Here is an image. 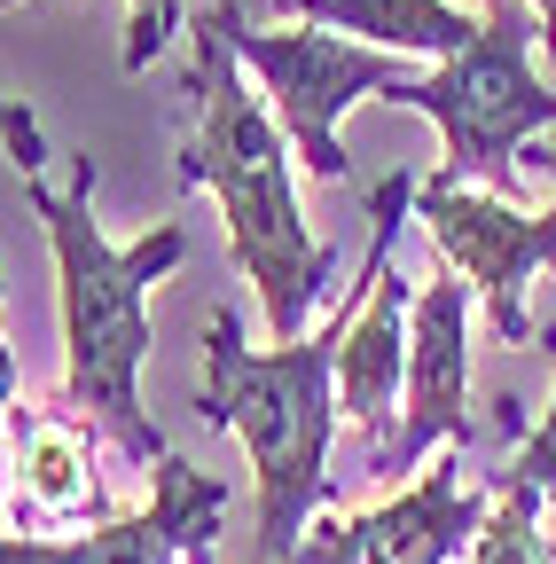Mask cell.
<instances>
[{
	"mask_svg": "<svg viewBox=\"0 0 556 564\" xmlns=\"http://www.w3.org/2000/svg\"><path fill=\"white\" fill-rule=\"evenodd\" d=\"M494 494L462 478V447H439L424 478L361 518H329L298 541V564H455L478 541V518Z\"/></svg>",
	"mask_w": 556,
	"mask_h": 564,
	"instance_id": "obj_10",
	"label": "cell"
},
{
	"mask_svg": "<svg viewBox=\"0 0 556 564\" xmlns=\"http://www.w3.org/2000/svg\"><path fill=\"white\" fill-rule=\"evenodd\" d=\"M0 150H9V165H17L24 181L47 165V133H40V118H32L9 87H0Z\"/></svg>",
	"mask_w": 556,
	"mask_h": 564,
	"instance_id": "obj_16",
	"label": "cell"
},
{
	"mask_svg": "<svg viewBox=\"0 0 556 564\" xmlns=\"http://www.w3.org/2000/svg\"><path fill=\"white\" fill-rule=\"evenodd\" d=\"M243 9H251V0H243Z\"/></svg>",
	"mask_w": 556,
	"mask_h": 564,
	"instance_id": "obj_22",
	"label": "cell"
},
{
	"mask_svg": "<svg viewBox=\"0 0 556 564\" xmlns=\"http://www.w3.org/2000/svg\"><path fill=\"white\" fill-rule=\"evenodd\" d=\"M0 291H9V282H0ZM9 408H17V345L0 337V423H9Z\"/></svg>",
	"mask_w": 556,
	"mask_h": 564,
	"instance_id": "obj_17",
	"label": "cell"
},
{
	"mask_svg": "<svg viewBox=\"0 0 556 564\" xmlns=\"http://www.w3.org/2000/svg\"><path fill=\"white\" fill-rule=\"evenodd\" d=\"M274 9L291 24H321L392 55H462L478 40V17H462L455 0H274Z\"/></svg>",
	"mask_w": 556,
	"mask_h": 564,
	"instance_id": "obj_12",
	"label": "cell"
},
{
	"mask_svg": "<svg viewBox=\"0 0 556 564\" xmlns=\"http://www.w3.org/2000/svg\"><path fill=\"white\" fill-rule=\"evenodd\" d=\"M0 470H9V455H0ZM0 494H9V478H0Z\"/></svg>",
	"mask_w": 556,
	"mask_h": 564,
	"instance_id": "obj_20",
	"label": "cell"
},
{
	"mask_svg": "<svg viewBox=\"0 0 556 564\" xmlns=\"http://www.w3.org/2000/svg\"><path fill=\"white\" fill-rule=\"evenodd\" d=\"M236 502V486L220 470H196L188 455L150 463V502L102 518L95 533L40 541V533H0V564H212L220 518Z\"/></svg>",
	"mask_w": 556,
	"mask_h": 564,
	"instance_id": "obj_8",
	"label": "cell"
},
{
	"mask_svg": "<svg viewBox=\"0 0 556 564\" xmlns=\"http://www.w3.org/2000/svg\"><path fill=\"white\" fill-rule=\"evenodd\" d=\"M470 306L478 291L447 267L415 282L407 306V377H400V432L369 478H400L439 447H470Z\"/></svg>",
	"mask_w": 556,
	"mask_h": 564,
	"instance_id": "obj_9",
	"label": "cell"
},
{
	"mask_svg": "<svg viewBox=\"0 0 556 564\" xmlns=\"http://www.w3.org/2000/svg\"><path fill=\"white\" fill-rule=\"evenodd\" d=\"M400 110H424L447 141V181H478L510 196L517 188V150L533 133H556V87L533 70V24L525 0H486L478 40L462 55H439V70H407L384 95Z\"/></svg>",
	"mask_w": 556,
	"mask_h": 564,
	"instance_id": "obj_4",
	"label": "cell"
},
{
	"mask_svg": "<svg viewBox=\"0 0 556 564\" xmlns=\"http://www.w3.org/2000/svg\"><path fill=\"white\" fill-rule=\"evenodd\" d=\"M181 9H188V0H126V70H150L173 47Z\"/></svg>",
	"mask_w": 556,
	"mask_h": 564,
	"instance_id": "obj_15",
	"label": "cell"
},
{
	"mask_svg": "<svg viewBox=\"0 0 556 564\" xmlns=\"http://www.w3.org/2000/svg\"><path fill=\"white\" fill-rule=\"evenodd\" d=\"M415 220L432 228V243L447 251V267L478 291L486 322H494L502 345H533V314H525V282L556 267V204L548 212H517L494 188L470 181H415Z\"/></svg>",
	"mask_w": 556,
	"mask_h": 564,
	"instance_id": "obj_7",
	"label": "cell"
},
{
	"mask_svg": "<svg viewBox=\"0 0 556 564\" xmlns=\"http://www.w3.org/2000/svg\"><path fill=\"white\" fill-rule=\"evenodd\" d=\"M415 212V173L377 181L369 196V259L361 282L345 291V329H337V408L353 415V432L369 440V470L384 463L392 432H400V377H407V306H415V282L392 267L400 220Z\"/></svg>",
	"mask_w": 556,
	"mask_h": 564,
	"instance_id": "obj_6",
	"label": "cell"
},
{
	"mask_svg": "<svg viewBox=\"0 0 556 564\" xmlns=\"http://www.w3.org/2000/svg\"><path fill=\"white\" fill-rule=\"evenodd\" d=\"M541 502H548L541 486L494 470V502L478 518L470 564H556V533H541Z\"/></svg>",
	"mask_w": 556,
	"mask_h": 564,
	"instance_id": "obj_13",
	"label": "cell"
},
{
	"mask_svg": "<svg viewBox=\"0 0 556 564\" xmlns=\"http://www.w3.org/2000/svg\"><path fill=\"white\" fill-rule=\"evenodd\" d=\"M533 345L548 352V369H556V329H541ZM502 478H525V486H541V494H548V502H556V400H548V415L533 423V432L517 440V455L502 463Z\"/></svg>",
	"mask_w": 556,
	"mask_h": 564,
	"instance_id": "obj_14",
	"label": "cell"
},
{
	"mask_svg": "<svg viewBox=\"0 0 556 564\" xmlns=\"http://www.w3.org/2000/svg\"><path fill=\"white\" fill-rule=\"evenodd\" d=\"M228 40L243 55V70L259 79L274 126L291 133V150L314 181H345V133L337 118L369 102V95H392L407 79V55L392 47H369V40H345V32H274V24H251L243 0H228Z\"/></svg>",
	"mask_w": 556,
	"mask_h": 564,
	"instance_id": "obj_5",
	"label": "cell"
},
{
	"mask_svg": "<svg viewBox=\"0 0 556 564\" xmlns=\"http://www.w3.org/2000/svg\"><path fill=\"white\" fill-rule=\"evenodd\" d=\"M517 165H533V173H548V181H556V133H533L525 150H517Z\"/></svg>",
	"mask_w": 556,
	"mask_h": 564,
	"instance_id": "obj_18",
	"label": "cell"
},
{
	"mask_svg": "<svg viewBox=\"0 0 556 564\" xmlns=\"http://www.w3.org/2000/svg\"><path fill=\"white\" fill-rule=\"evenodd\" d=\"M337 329H345V299L337 322L321 337H291V345H243L236 306H212L204 322V384H196V415L212 432H236L251 447V486H259V541L251 564H298L306 518L329 494V432H337Z\"/></svg>",
	"mask_w": 556,
	"mask_h": 564,
	"instance_id": "obj_3",
	"label": "cell"
},
{
	"mask_svg": "<svg viewBox=\"0 0 556 564\" xmlns=\"http://www.w3.org/2000/svg\"><path fill=\"white\" fill-rule=\"evenodd\" d=\"M0 9H24V0H0Z\"/></svg>",
	"mask_w": 556,
	"mask_h": 564,
	"instance_id": "obj_21",
	"label": "cell"
},
{
	"mask_svg": "<svg viewBox=\"0 0 556 564\" xmlns=\"http://www.w3.org/2000/svg\"><path fill=\"white\" fill-rule=\"evenodd\" d=\"M47 251H55V306H63V400L95 415L118 440V455L157 463L165 432L142 408V361H150V291L188 259L181 228H150L142 243H110L95 220V158L72 165V188L24 181Z\"/></svg>",
	"mask_w": 556,
	"mask_h": 564,
	"instance_id": "obj_2",
	"label": "cell"
},
{
	"mask_svg": "<svg viewBox=\"0 0 556 564\" xmlns=\"http://www.w3.org/2000/svg\"><path fill=\"white\" fill-rule=\"evenodd\" d=\"M95 432L102 423L79 415L72 400H40V408H9V463H17V510L47 518V525H79V518H110V494L95 470Z\"/></svg>",
	"mask_w": 556,
	"mask_h": 564,
	"instance_id": "obj_11",
	"label": "cell"
},
{
	"mask_svg": "<svg viewBox=\"0 0 556 564\" xmlns=\"http://www.w3.org/2000/svg\"><path fill=\"white\" fill-rule=\"evenodd\" d=\"M525 9L541 17V55H556V0H525Z\"/></svg>",
	"mask_w": 556,
	"mask_h": 564,
	"instance_id": "obj_19",
	"label": "cell"
},
{
	"mask_svg": "<svg viewBox=\"0 0 556 564\" xmlns=\"http://www.w3.org/2000/svg\"><path fill=\"white\" fill-rule=\"evenodd\" d=\"M188 95H196V126L181 141V188H212L220 220H228V251L251 274V291L266 306L274 337H306L314 306L337 291V259L314 243L306 212H298V150L274 126L266 95H251L243 55L228 40V0H212L188 24Z\"/></svg>",
	"mask_w": 556,
	"mask_h": 564,
	"instance_id": "obj_1",
	"label": "cell"
}]
</instances>
